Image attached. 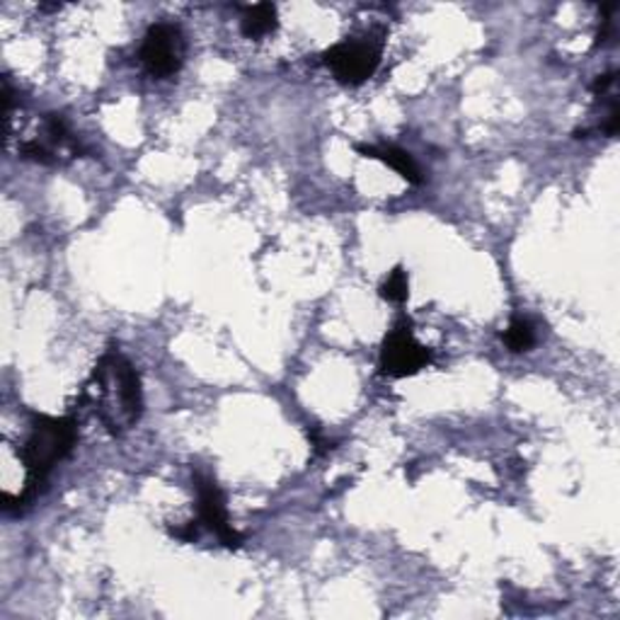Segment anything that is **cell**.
I'll return each mask as SVG.
<instances>
[{
  "instance_id": "1",
  "label": "cell",
  "mask_w": 620,
  "mask_h": 620,
  "mask_svg": "<svg viewBox=\"0 0 620 620\" xmlns=\"http://www.w3.org/2000/svg\"><path fill=\"white\" fill-rule=\"evenodd\" d=\"M81 405H90L109 434H124L131 429L143 413L139 371L121 352H105L90 381L85 383Z\"/></svg>"
},
{
  "instance_id": "2",
  "label": "cell",
  "mask_w": 620,
  "mask_h": 620,
  "mask_svg": "<svg viewBox=\"0 0 620 620\" xmlns=\"http://www.w3.org/2000/svg\"><path fill=\"white\" fill-rule=\"evenodd\" d=\"M78 443V419L76 417H46V415H34L32 427L28 439H24L20 458L22 466L28 470V485L20 498H10L3 494V510H22L28 506L36 494H40L42 485L46 482L49 473L64 461V458L76 449Z\"/></svg>"
},
{
  "instance_id": "3",
  "label": "cell",
  "mask_w": 620,
  "mask_h": 620,
  "mask_svg": "<svg viewBox=\"0 0 620 620\" xmlns=\"http://www.w3.org/2000/svg\"><path fill=\"white\" fill-rule=\"evenodd\" d=\"M383 54V32H368L364 36H350L330 46L322 61L332 76L344 85H362L374 76Z\"/></svg>"
},
{
  "instance_id": "4",
  "label": "cell",
  "mask_w": 620,
  "mask_h": 620,
  "mask_svg": "<svg viewBox=\"0 0 620 620\" xmlns=\"http://www.w3.org/2000/svg\"><path fill=\"white\" fill-rule=\"evenodd\" d=\"M184 54H188V44H184V34L178 24L158 22L148 28L139 58L153 78H172L180 73Z\"/></svg>"
},
{
  "instance_id": "5",
  "label": "cell",
  "mask_w": 620,
  "mask_h": 620,
  "mask_svg": "<svg viewBox=\"0 0 620 620\" xmlns=\"http://www.w3.org/2000/svg\"><path fill=\"white\" fill-rule=\"evenodd\" d=\"M429 364H431V352L415 340L410 320L403 318L395 322L381 346L383 374L393 378H405L419 374V371L427 368Z\"/></svg>"
},
{
  "instance_id": "6",
  "label": "cell",
  "mask_w": 620,
  "mask_h": 620,
  "mask_svg": "<svg viewBox=\"0 0 620 620\" xmlns=\"http://www.w3.org/2000/svg\"><path fill=\"white\" fill-rule=\"evenodd\" d=\"M194 488H196V510H200V524H204L211 533H216V538L226 545V548H238L243 543V536L231 526L228 510H226V498H223L221 488L216 480L206 473H196Z\"/></svg>"
},
{
  "instance_id": "7",
  "label": "cell",
  "mask_w": 620,
  "mask_h": 620,
  "mask_svg": "<svg viewBox=\"0 0 620 620\" xmlns=\"http://www.w3.org/2000/svg\"><path fill=\"white\" fill-rule=\"evenodd\" d=\"M356 151L362 153L364 158L383 160V163L391 165L407 182H413V184L421 182V170L415 163V158L407 151H403V148H398V146H356Z\"/></svg>"
},
{
  "instance_id": "8",
  "label": "cell",
  "mask_w": 620,
  "mask_h": 620,
  "mask_svg": "<svg viewBox=\"0 0 620 620\" xmlns=\"http://www.w3.org/2000/svg\"><path fill=\"white\" fill-rule=\"evenodd\" d=\"M277 24H279L277 8L271 3H257V6L245 8L240 30L247 40H263V36L277 30Z\"/></svg>"
},
{
  "instance_id": "9",
  "label": "cell",
  "mask_w": 620,
  "mask_h": 620,
  "mask_svg": "<svg viewBox=\"0 0 620 620\" xmlns=\"http://www.w3.org/2000/svg\"><path fill=\"white\" fill-rule=\"evenodd\" d=\"M504 344L510 346V352H528L536 344V328L528 318H514L510 328L504 332Z\"/></svg>"
},
{
  "instance_id": "10",
  "label": "cell",
  "mask_w": 620,
  "mask_h": 620,
  "mask_svg": "<svg viewBox=\"0 0 620 620\" xmlns=\"http://www.w3.org/2000/svg\"><path fill=\"white\" fill-rule=\"evenodd\" d=\"M378 293L383 301H391V303L407 301V296H410V281H407L405 267H395L391 275L383 279Z\"/></svg>"
},
{
  "instance_id": "11",
  "label": "cell",
  "mask_w": 620,
  "mask_h": 620,
  "mask_svg": "<svg viewBox=\"0 0 620 620\" xmlns=\"http://www.w3.org/2000/svg\"><path fill=\"white\" fill-rule=\"evenodd\" d=\"M170 536L172 538H178L182 543H194L196 538H200V521H190V524H184L180 528H170Z\"/></svg>"
},
{
  "instance_id": "12",
  "label": "cell",
  "mask_w": 620,
  "mask_h": 620,
  "mask_svg": "<svg viewBox=\"0 0 620 620\" xmlns=\"http://www.w3.org/2000/svg\"><path fill=\"white\" fill-rule=\"evenodd\" d=\"M613 85H616V73H606V76H599L597 81H594L591 90H594V95L606 97V95H609V90L613 88Z\"/></svg>"
}]
</instances>
